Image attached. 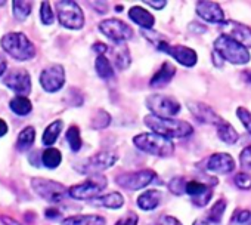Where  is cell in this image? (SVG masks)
Masks as SVG:
<instances>
[{
    "label": "cell",
    "instance_id": "4dcf8cb0",
    "mask_svg": "<svg viewBox=\"0 0 251 225\" xmlns=\"http://www.w3.org/2000/svg\"><path fill=\"white\" fill-rule=\"evenodd\" d=\"M61 162H62V154L56 148L50 147V148L45 150L42 154V163L48 169H56L61 165Z\"/></svg>",
    "mask_w": 251,
    "mask_h": 225
},
{
    "label": "cell",
    "instance_id": "e575fe53",
    "mask_svg": "<svg viewBox=\"0 0 251 225\" xmlns=\"http://www.w3.org/2000/svg\"><path fill=\"white\" fill-rule=\"evenodd\" d=\"M109 123H111L109 112H106L105 110H99L98 114L92 120V128L93 129H105V128L109 126Z\"/></svg>",
    "mask_w": 251,
    "mask_h": 225
},
{
    "label": "cell",
    "instance_id": "ac0fdd59",
    "mask_svg": "<svg viewBox=\"0 0 251 225\" xmlns=\"http://www.w3.org/2000/svg\"><path fill=\"white\" fill-rule=\"evenodd\" d=\"M205 168L210 170V172H214V173H230L235 170V160L230 154H226V153H216L213 156H210L207 159V163H205Z\"/></svg>",
    "mask_w": 251,
    "mask_h": 225
},
{
    "label": "cell",
    "instance_id": "484cf974",
    "mask_svg": "<svg viewBox=\"0 0 251 225\" xmlns=\"http://www.w3.org/2000/svg\"><path fill=\"white\" fill-rule=\"evenodd\" d=\"M62 126H64V122H62V120H55V122H52V123L45 129V132H43V137H42L43 145H46V147L50 148V145H53V144L56 142V140H58V137H59V134H61V131H62Z\"/></svg>",
    "mask_w": 251,
    "mask_h": 225
},
{
    "label": "cell",
    "instance_id": "9a60e30c",
    "mask_svg": "<svg viewBox=\"0 0 251 225\" xmlns=\"http://www.w3.org/2000/svg\"><path fill=\"white\" fill-rule=\"evenodd\" d=\"M188 108L192 112V116L200 122V123H205V125H213V126H220L225 120L217 114V112L207 104L204 102H188Z\"/></svg>",
    "mask_w": 251,
    "mask_h": 225
},
{
    "label": "cell",
    "instance_id": "83f0119b",
    "mask_svg": "<svg viewBox=\"0 0 251 225\" xmlns=\"http://www.w3.org/2000/svg\"><path fill=\"white\" fill-rule=\"evenodd\" d=\"M34 140H36V129H34L33 126L24 128V129L20 132V135H18V140H17V150H18V151H27L28 148L33 147Z\"/></svg>",
    "mask_w": 251,
    "mask_h": 225
},
{
    "label": "cell",
    "instance_id": "f35d334b",
    "mask_svg": "<svg viewBox=\"0 0 251 225\" xmlns=\"http://www.w3.org/2000/svg\"><path fill=\"white\" fill-rule=\"evenodd\" d=\"M236 116L239 119V122L242 123V126L245 128V131L251 135V111H248L244 107L236 108Z\"/></svg>",
    "mask_w": 251,
    "mask_h": 225
},
{
    "label": "cell",
    "instance_id": "d6986e66",
    "mask_svg": "<svg viewBox=\"0 0 251 225\" xmlns=\"http://www.w3.org/2000/svg\"><path fill=\"white\" fill-rule=\"evenodd\" d=\"M226 36L235 39L241 45H244L247 49L251 48V28L248 26H244L241 23L227 21L226 23Z\"/></svg>",
    "mask_w": 251,
    "mask_h": 225
},
{
    "label": "cell",
    "instance_id": "e0dca14e",
    "mask_svg": "<svg viewBox=\"0 0 251 225\" xmlns=\"http://www.w3.org/2000/svg\"><path fill=\"white\" fill-rule=\"evenodd\" d=\"M186 194L191 196V200L195 206L204 207L213 197V188L200 181H189L186 184Z\"/></svg>",
    "mask_w": 251,
    "mask_h": 225
},
{
    "label": "cell",
    "instance_id": "cb8c5ba5",
    "mask_svg": "<svg viewBox=\"0 0 251 225\" xmlns=\"http://www.w3.org/2000/svg\"><path fill=\"white\" fill-rule=\"evenodd\" d=\"M62 225H106V221L100 215H74L65 218Z\"/></svg>",
    "mask_w": 251,
    "mask_h": 225
},
{
    "label": "cell",
    "instance_id": "277c9868",
    "mask_svg": "<svg viewBox=\"0 0 251 225\" xmlns=\"http://www.w3.org/2000/svg\"><path fill=\"white\" fill-rule=\"evenodd\" d=\"M2 49L18 61H28L36 56V46L24 33H8L0 40Z\"/></svg>",
    "mask_w": 251,
    "mask_h": 225
},
{
    "label": "cell",
    "instance_id": "bcb514c9",
    "mask_svg": "<svg viewBox=\"0 0 251 225\" xmlns=\"http://www.w3.org/2000/svg\"><path fill=\"white\" fill-rule=\"evenodd\" d=\"M45 215H46L48 219H58V218H61V212L58 209H48L45 212Z\"/></svg>",
    "mask_w": 251,
    "mask_h": 225
},
{
    "label": "cell",
    "instance_id": "d590c367",
    "mask_svg": "<svg viewBox=\"0 0 251 225\" xmlns=\"http://www.w3.org/2000/svg\"><path fill=\"white\" fill-rule=\"evenodd\" d=\"M186 181H185V178L183 176H176V178H173L170 182H169V190H170V193L172 194H175V196H182V194H185L186 193Z\"/></svg>",
    "mask_w": 251,
    "mask_h": 225
},
{
    "label": "cell",
    "instance_id": "1f68e13d",
    "mask_svg": "<svg viewBox=\"0 0 251 225\" xmlns=\"http://www.w3.org/2000/svg\"><path fill=\"white\" fill-rule=\"evenodd\" d=\"M12 6H14V15L18 21H25L33 11V3L25 2V0H15V2H12Z\"/></svg>",
    "mask_w": 251,
    "mask_h": 225
},
{
    "label": "cell",
    "instance_id": "f546056e",
    "mask_svg": "<svg viewBox=\"0 0 251 225\" xmlns=\"http://www.w3.org/2000/svg\"><path fill=\"white\" fill-rule=\"evenodd\" d=\"M95 70H96V74L103 80L114 77V67L105 55H98L95 61Z\"/></svg>",
    "mask_w": 251,
    "mask_h": 225
},
{
    "label": "cell",
    "instance_id": "ffe728a7",
    "mask_svg": "<svg viewBox=\"0 0 251 225\" xmlns=\"http://www.w3.org/2000/svg\"><path fill=\"white\" fill-rule=\"evenodd\" d=\"M226 210V200L225 198H219L214 206L202 216V218H198L194 225H219L222 218H223V213Z\"/></svg>",
    "mask_w": 251,
    "mask_h": 225
},
{
    "label": "cell",
    "instance_id": "681fc988",
    "mask_svg": "<svg viewBox=\"0 0 251 225\" xmlns=\"http://www.w3.org/2000/svg\"><path fill=\"white\" fill-rule=\"evenodd\" d=\"M8 131H9V128H8V123H6L3 119H0V138L5 137V135L8 134Z\"/></svg>",
    "mask_w": 251,
    "mask_h": 225
},
{
    "label": "cell",
    "instance_id": "3957f363",
    "mask_svg": "<svg viewBox=\"0 0 251 225\" xmlns=\"http://www.w3.org/2000/svg\"><path fill=\"white\" fill-rule=\"evenodd\" d=\"M133 144L136 148L141 151L157 156V157H170L175 153V144L172 140L161 137L154 132H147V134H139L133 138Z\"/></svg>",
    "mask_w": 251,
    "mask_h": 225
},
{
    "label": "cell",
    "instance_id": "836d02e7",
    "mask_svg": "<svg viewBox=\"0 0 251 225\" xmlns=\"http://www.w3.org/2000/svg\"><path fill=\"white\" fill-rule=\"evenodd\" d=\"M130 55H129V49L126 46H121L120 49L114 51V62L118 68L126 70L130 65Z\"/></svg>",
    "mask_w": 251,
    "mask_h": 225
},
{
    "label": "cell",
    "instance_id": "c3c4849f",
    "mask_svg": "<svg viewBox=\"0 0 251 225\" xmlns=\"http://www.w3.org/2000/svg\"><path fill=\"white\" fill-rule=\"evenodd\" d=\"M6 70H8V62H6V59H5L3 55H0V77L5 74Z\"/></svg>",
    "mask_w": 251,
    "mask_h": 225
},
{
    "label": "cell",
    "instance_id": "d6a6232c",
    "mask_svg": "<svg viewBox=\"0 0 251 225\" xmlns=\"http://www.w3.org/2000/svg\"><path fill=\"white\" fill-rule=\"evenodd\" d=\"M67 142L71 148L73 153H78L81 150L83 141H81V135H80V129L77 126H70V129L67 131Z\"/></svg>",
    "mask_w": 251,
    "mask_h": 225
},
{
    "label": "cell",
    "instance_id": "ee69618b",
    "mask_svg": "<svg viewBox=\"0 0 251 225\" xmlns=\"http://www.w3.org/2000/svg\"><path fill=\"white\" fill-rule=\"evenodd\" d=\"M145 3H147L148 6H152L154 9H158V11L167 6V2H166V0H155V2H152V0H147Z\"/></svg>",
    "mask_w": 251,
    "mask_h": 225
},
{
    "label": "cell",
    "instance_id": "74e56055",
    "mask_svg": "<svg viewBox=\"0 0 251 225\" xmlns=\"http://www.w3.org/2000/svg\"><path fill=\"white\" fill-rule=\"evenodd\" d=\"M40 20H42V23H43L45 26L53 24L55 15H53V11H52L49 2H42V6H40Z\"/></svg>",
    "mask_w": 251,
    "mask_h": 225
},
{
    "label": "cell",
    "instance_id": "f907efd6",
    "mask_svg": "<svg viewBox=\"0 0 251 225\" xmlns=\"http://www.w3.org/2000/svg\"><path fill=\"white\" fill-rule=\"evenodd\" d=\"M115 11H117V12H121V11H123V6H121V5H120V6H117V8H115Z\"/></svg>",
    "mask_w": 251,
    "mask_h": 225
},
{
    "label": "cell",
    "instance_id": "8992f818",
    "mask_svg": "<svg viewBox=\"0 0 251 225\" xmlns=\"http://www.w3.org/2000/svg\"><path fill=\"white\" fill-rule=\"evenodd\" d=\"M58 21L62 27L68 30H81L84 26L83 9L73 0H61L56 2Z\"/></svg>",
    "mask_w": 251,
    "mask_h": 225
},
{
    "label": "cell",
    "instance_id": "7a4b0ae2",
    "mask_svg": "<svg viewBox=\"0 0 251 225\" xmlns=\"http://www.w3.org/2000/svg\"><path fill=\"white\" fill-rule=\"evenodd\" d=\"M213 46H214V52L223 61H227L230 64L244 65V64H248L251 59L250 51L244 45H241L239 42H236L235 39H232L226 34H220L214 40Z\"/></svg>",
    "mask_w": 251,
    "mask_h": 225
},
{
    "label": "cell",
    "instance_id": "816d5d0a",
    "mask_svg": "<svg viewBox=\"0 0 251 225\" xmlns=\"http://www.w3.org/2000/svg\"><path fill=\"white\" fill-rule=\"evenodd\" d=\"M6 5V2H0V6H5Z\"/></svg>",
    "mask_w": 251,
    "mask_h": 225
},
{
    "label": "cell",
    "instance_id": "5bb4252c",
    "mask_svg": "<svg viewBox=\"0 0 251 225\" xmlns=\"http://www.w3.org/2000/svg\"><path fill=\"white\" fill-rule=\"evenodd\" d=\"M40 84L49 93L61 90L65 84L64 67L59 64H55V65H49L48 68H45L40 73Z\"/></svg>",
    "mask_w": 251,
    "mask_h": 225
},
{
    "label": "cell",
    "instance_id": "f6af8a7d",
    "mask_svg": "<svg viewBox=\"0 0 251 225\" xmlns=\"http://www.w3.org/2000/svg\"><path fill=\"white\" fill-rule=\"evenodd\" d=\"M92 49L98 54V55H105V52H108L109 49H108V46L106 45H103V43H100V42H96L93 46H92Z\"/></svg>",
    "mask_w": 251,
    "mask_h": 225
},
{
    "label": "cell",
    "instance_id": "b9f144b4",
    "mask_svg": "<svg viewBox=\"0 0 251 225\" xmlns=\"http://www.w3.org/2000/svg\"><path fill=\"white\" fill-rule=\"evenodd\" d=\"M138 221H139V218L135 212H127L123 218H120L115 222V225H138Z\"/></svg>",
    "mask_w": 251,
    "mask_h": 225
},
{
    "label": "cell",
    "instance_id": "d4e9b609",
    "mask_svg": "<svg viewBox=\"0 0 251 225\" xmlns=\"http://www.w3.org/2000/svg\"><path fill=\"white\" fill-rule=\"evenodd\" d=\"M90 203L98 204V206H103L106 209H120L124 204V197H123V194L112 191L109 194H105V196H100V197L90 200Z\"/></svg>",
    "mask_w": 251,
    "mask_h": 225
},
{
    "label": "cell",
    "instance_id": "f1b7e54d",
    "mask_svg": "<svg viewBox=\"0 0 251 225\" xmlns=\"http://www.w3.org/2000/svg\"><path fill=\"white\" fill-rule=\"evenodd\" d=\"M9 107L17 116H28L31 112V110H33V104L27 96H15V98H12L11 102H9Z\"/></svg>",
    "mask_w": 251,
    "mask_h": 225
},
{
    "label": "cell",
    "instance_id": "7c38bea8",
    "mask_svg": "<svg viewBox=\"0 0 251 225\" xmlns=\"http://www.w3.org/2000/svg\"><path fill=\"white\" fill-rule=\"evenodd\" d=\"M157 49L166 52L175 61H177L180 65L188 67V68L194 67L197 64V61H198L197 52L194 49L188 48V46H183V45H170V43L161 40V42L157 43Z\"/></svg>",
    "mask_w": 251,
    "mask_h": 225
},
{
    "label": "cell",
    "instance_id": "8fae6325",
    "mask_svg": "<svg viewBox=\"0 0 251 225\" xmlns=\"http://www.w3.org/2000/svg\"><path fill=\"white\" fill-rule=\"evenodd\" d=\"M157 173L151 169H144L138 172H130V173H121L115 178V184L120 185L124 190L129 191H138L150 185L155 179Z\"/></svg>",
    "mask_w": 251,
    "mask_h": 225
},
{
    "label": "cell",
    "instance_id": "4fadbf2b",
    "mask_svg": "<svg viewBox=\"0 0 251 225\" xmlns=\"http://www.w3.org/2000/svg\"><path fill=\"white\" fill-rule=\"evenodd\" d=\"M5 86H8L12 92L17 93V96H27L30 92H31V77L28 74L27 70H23V68H15V70H11L5 80H3Z\"/></svg>",
    "mask_w": 251,
    "mask_h": 225
},
{
    "label": "cell",
    "instance_id": "4316f807",
    "mask_svg": "<svg viewBox=\"0 0 251 225\" xmlns=\"http://www.w3.org/2000/svg\"><path fill=\"white\" fill-rule=\"evenodd\" d=\"M216 129H217V137L220 138L222 142L229 144V145H233V144L238 142V140H239L238 132H236L235 128H233L230 123H227L226 120H225L220 126H217Z\"/></svg>",
    "mask_w": 251,
    "mask_h": 225
},
{
    "label": "cell",
    "instance_id": "8d00e7d4",
    "mask_svg": "<svg viewBox=\"0 0 251 225\" xmlns=\"http://www.w3.org/2000/svg\"><path fill=\"white\" fill-rule=\"evenodd\" d=\"M232 224L238 225H251V210L247 209H236L230 218Z\"/></svg>",
    "mask_w": 251,
    "mask_h": 225
},
{
    "label": "cell",
    "instance_id": "6da1fadb",
    "mask_svg": "<svg viewBox=\"0 0 251 225\" xmlns=\"http://www.w3.org/2000/svg\"><path fill=\"white\" fill-rule=\"evenodd\" d=\"M144 123L147 128H150L154 134H158L161 137H166L169 140L172 138H186L194 134V128L185 122L177 119H163L154 114H148L144 117Z\"/></svg>",
    "mask_w": 251,
    "mask_h": 225
},
{
    "label": "cell",
    "instance_id": "44dd1931",
    "mask_svg": "<svg viewBox=\"0 0 251 225\" xmlns=\"http://www.w3.org/2000/svg\"><path fill=\"white\" fill-rule=\"evenodd\" d=\"M175 74H176V67L172 62H163L160 70L152 76L150 86L151 87H163L172 82Z\"/></svg>",
    "mask_w": 251,
    "mask_h": 225
},
{
    "label": "cell",
    "instance_id": "603a6c76",
    "mask_svg": "<svg viewBox=\"0 0 251 225\" xmlns=\"http://www.w3.org/2000/svg\"><path fill=\"white\" fill-rule=\"evenodd\" d=\"M160 201H161V193L158 190H147L136 200L138 206L147 212L154 210L160 204Z\"/></svg>",
    "mask_w": 251,
    "mask_h": 225
},
{
    "label": "cell",
    "instance_id": "ab89813d",
    "mask_svg": "<svg viewBox=\"0 0 251 225\" xmlns=\"http://www.w3.org/2000/svg\"><path fill=\"white\" fill-rule=\"evenodd\" d=\"M233 182L239 190H245V191L251 190V175H248V173H244V172L236 173L233 178Z\"/></svg>",
    "mask_w": 251,
    "mask_h": 225
},
{
    "label": "cell",
    "instance_id": "9c48e42d",
    "mask_svg": "<svg viewBox=\"0 0 251 225\" xmlns=\"http://www.w3.org/2000/svg\"><path fill=\"white\" fill-rule=\"evenodd\" d=\"M118 160V156L112 151H99L90 157H87L86 160H83L80 165H75L74 169L78 173H93L96 175L98 172L106 170L109 168H112L115 165V162Z\"/></svg>",
    "mask_w": 251,
    "mask_h": 225
},
{
    "label": "cell",
    "instance_id": "52a82bcc",
    "mask_svg": "<svg viewBox=\"0 0 251 225\" xmlns=\"http://www.w3.org/2000/svg\"><path fill=\"white\" fill-rule=\"evenodd\" d=\"M147 107L154 116L163 117V119H173L176 114H179L182 107L180 102L169 95L161 93H152L147 98Z\"/></svg>",
    "mask_w": 251,
    "mask_h": 225
},
{
    "label": "cell",
    "instance_id": "7dc6e473",
    "mask_svg": "<svg viewBox=\"0 0 251 225\" xmlns=\"http://www.w3.org/2000/svg\"><path fill=\"white\" fill-rule=\"evenodd\" d=\"M0 219H2V222H3L5 225H21L18 221H15V219L9 218V216H6V215H2V216H0Z\"/></svg>",
    "mask_w": 251,
    "mask_h": 225
},
{
    "label": "cell",
    "instance_id": "30bf717a",
    "mask_svg": "<svg viewBox=\"0 0 251 225\" xmlns=\"http://www.w3.org/2000/svg\"><path fill=\"white\" fill-rule=\"evenodd\" d=\"M98 28L103 36H106L109 40H112L118 45L124 43L126 40H130L133 37L132 27L117 18H108V20L100 21Z\"/></svg>",
    "mask_w": 251,
    "mask_h": 225
},
{
    "label": "cell",
    "instance_id": "60d3db41",
    "mask_svg": "<svg viewBox=\"0 0 251 225\" xmlns=\"http://www.w3.org/2000/svg\"><path fill=\"white\" fill-rule=\"evenodd\" d=\"M239 165L242 169L251 170V145H247L239 154Z\"/></svg>",
    "mask_w": 251,
    "mask_h": 225
},
{
    "label": "cell",
    "instance_id": "7402d4cb",
    "mask_svg": "<svg viewBox=\"0 0 251 225\" xmlns=\"http://www.w3.org/2000/svg\"><path fill=\"white\" fill-rule=\"evenodd\" d=\"M129 18H130L135 24H138V26H141L142 28H147V30H151V28L155 26V18L152 17V14L148 12L147 9L141 8V6H133V8H130V11H129Z\"/></svg>",
    "mask_w": 251,
    "mask_h": 225
},
{
    "label": "cell",
    "instance_id": "5b68a950",
    "mask_svg": "<svg viewBox=\"0 0 251 225\" xmlns=\"http://www.w3.org/2000/svg\"><path fill=\"white\" fill-rule=\"evenodd\" d=\"M108 185V179L102 173H96L81 184L68 188V194L74 200H93L96 198Z\"/></svg>",
    "mask_w": 251,
    "mask_h": 225
},
{
    "label": "cell",
    "instance_id": "ba28073f",
    "mask_svg": "<svg viewBox=\"0 0 251 225\" xmlns=\"http://www.w3.org/2000/svg\"><path fill=\"white\" fill-rule=\"evenodd\" d=\"M31 188L34 193L42 197L43 200L49 203H59L62 201L68 194V190L56 181L46 179V178H33L31 179Z\"/></svg>",
    "mask_w": 251,
    "mask_h": 225
},
{
    "label": "cell",
    "instance_id": "7bdbcfd3",
    "mask_svg": "<svg viewBox=\"0 0 251 225\" xmlns=\"http://www.w3.org/2000/svg\"><path fill=\"white\" fill-rule=\"evenodd\" d=\"M157 225H182V222L175 218V216H170V215H163L158 218L157 221Z\"/></svg>",
    "mask_w": 251,
    "mask_h": 225
},
{
    "label": "cell",
    "instance_id": "2e32d148",
    "mask_svg": "<svg viewBox=\"0 0 251 225\" xmlns=\"http://www.w3.org/2000/svg\"><path fill=\"white\" fill-rule=\"evenodd\" d=\"M195 11H197V15L201 20H204L205 23H210V24H226L227 23L225 12L219 3L207 2V0H204V2L197 3Z\"/></svg>",
    "mask_w": 251,
    "mask_h": 225
}]
</instances>
